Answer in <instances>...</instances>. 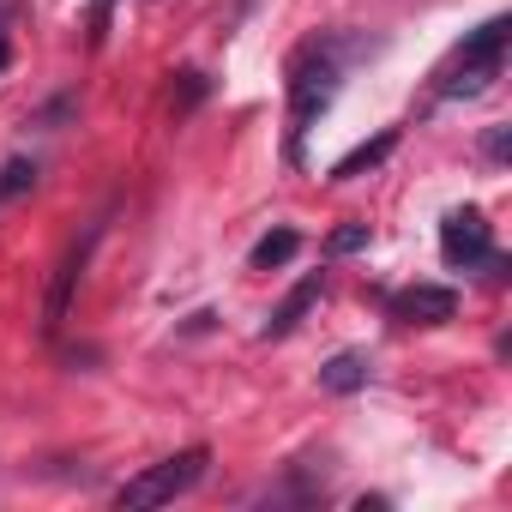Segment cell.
Segmentation results:
<instances>
[{
  "label": "cell",
  "mask_w": 512,
  "mask_h": 512,
  "mask_svg": "<svg viewBox=\"0 0 512 512\" xmlns=\"http://www.w3.org/2000/svg\"><path fill=\"white\" fill-rule=\"evenodd\" d=\"M368 55H380V37H314V43L296 55V67H290V139H284L290 163H302V139H308L314 121L332 109L344 73H350L356 61H368Z\"/></svg>",
  "instance_id": "6da1fadb"
},
{
  "label": "cell",
  "mask_w": 512,
  "mask_h": 512,
  "mask_svg": "<svg viewBox=\"0 0 512 512\" xmlns=\"http://www.w3.org/2000/svg\"><path fill=\"white\" fill-rule=\"evenodd\" d=\"M506 43H512V19H488V25H482L476 37H464L458 55L434 73V79H440L434 91H440L446 103H458V97H482V91L500 79V67H506Z\"/></svg>",
  "instance_id": "7a4b0ae2"
},
{
  "label": "cell",
  "mask_w": 512,
  "mask_h": 512,
  "mask_svg": "<svg viewBox=\"0 0 512 512\" xmlns=\"http://www.w3.org/2000/svg\"><path fill=\"white\" fill-rule=\"evenodd\" d=\"M205 464H211V452H205V446H181L175 458H163V464H151V470L127 476V482L115 488V500H121V506H169L175 494H187V488L205 476Z\"/></svg>",
  "instance_id": "3957f363"
},
{
  "label": "cell",
  "mask_w": 512,
  "mask_h": 512,
  "mask_svg": "<svg viewBox=\"0 0 512 512\" xmlns=\"http://www.w3.org/2000/svg\"><path fill=\"white\" fill-rule=\"evenodd\" d=\"M440 253H446V266H452V272H458V266H482L488 253H494V229H488V217H482L476 205L446 211V223H440Z\"/></svg>",
  "instance_id": "277c9868"
},
{
  "label": "cell",
  "mask_w": 512,
  "mask_h": 512,
  "mask_svg": "<svg viewBox=\"0 0 512 512\" xmlns=\"http://www.w3.org/2000/svg\"><path fill=\"white\" fill-rule=\"evenodd\" d=\"M97 241H103V223H91L85 241H73L67 260L55 266L49 296H43V332H61V320H67V308H73V290H79V278H85V266H91V247H97Z\"/></svg>",
  "instance_id": "5b68a950"
},
{
  "label": "cell",
  "mask_w": 512,
  "mask_h": 512,
  "mask_svg": "<svg viewBox=\"0 0 512 512\" xmlns=\"http://www.w3.org/2000/svg\"><path fill=\"white\" fill-rule=\"evenodd\" d=\"M386 314L398 326H446L458 314V290H446V284H410V290H398L386 302Z\"/></svg>",
  "instance_id": "8992f818"
},
{
  "label": "cell",
  "mask_w": 512,
  "mask_h": 512,
  "mask_svg": "<svg viewBox=\"0 0 512 512\" xmlns=\"http://www.w3.org/2000/svg\"><path fill=\"white\" fill-rule=\"evenodd\" d=\"M392 151H398V127H386V133H374L368 145H356L350 157H338V163H332V181H356V175L380 169V163H386Z\"/></svg>",
  "instance_id": "52a82bcc"
},
{
  "label": "cell",
  "mask_w": 512,
  "mask_h": 512,
  "mask_svg": "<svg viewBox=\"0 0 512 512\" xmlns=\"http://www.w3.org/2000/svg\"><path fill=\"white\" fill-rule=\"evenodd\" d=\"M314 302H320V278H302V284H296V290H290V296L272 308V320H266V338H290Z\"/></svg>",
  "instance_id": "ba28073f"
},
{
  "label": "cell",
  "mask_w": 512,
  "mask_h": 512,
  "mask_svg": "<svg viewBox=\"0 0 512 512\" xmlns=\"http://www.w3.org/2000/svg\"><path fill=\"white\" fill-rule=\"evenodd\" d=\"M362 386H368V356H356V350H344V356H332V362L320 368V392L350 398V392H362Z\"/></svg>",
  "instance_id": "9c48e42d"
},
{
  "label": "cell",
  "mask_w": 512,
  "mask_h": 512,
  "mask_svg": "<svg viewBox=\"0 0 512 512\" xmlns=\"http://www.w3.org/2000/svg\"><path fill=\"white\" fill-rule=\"evenodd\" d=\"M296 253H302V235H296V229H272V235H260V241H253L247 266H253V272H272V266H290Z\"/></svg>",
  "instance_id": "30bf717a"
},
{
  "label": "cell",
  "mask_w": 512,
  "mask_h": 512,
  "mask_svg": "<svg viewBox=\"0 0 512 512\" xmlns=\"http://www.w3.org/2000/svg\"><path fill=\"white\" fill-rule=\"evenodd\" d=\"M31 187H37V163L31 157H13L7 169H0V193H7V199L13 193H31Z\"/></svg>",
  "instance_id": "8fae6325"
},
{
  "label": "cell",
  "mask_w": 512,
  "mask_h": 512,
  "mask_svg": "<svg viewBox=\"0 0 512 512\" xmlns=\"http://www.w3.org/2000/svg\"><path fill=\"white\" fill-rule=\"evenodd\" d=\"M205 97H211V79H205V73H181V79H175V109H181V115L199 109Z\"/></svg>",
  "instance_id": "7c38bea8"
},
{
  "label": "cell",
  "mask_w": 512,
  "mask_h": 512,
  "mask_svg": "<svg viewBox=\"0 0 512 512\" xmlns=\"http://www.w3.org/2000/svg\"><path fill=\"white\" fill-rule=\"evenodd\" d=\"M362 247H368V223H344V229H332V241H326L332 260H344V253H362Z\"/></svg>",
  "instance_id": "4fadbf2b"
},
{
  "label": "cell",
  "mask_w": 512,
  "mask_h": 512,
  "mask_svg": "<svg viewBox=\"0 0 512 512\" xmlns=\"http://www.w3.org/2000/svg\"><path fill=\"white\" fill-rule=\"evenodd\" d=\"M482 151H488L494 163H506V157H512V127H488V133H482Z\"/></svg>",
  "instance_id": "5bb4252c"
},
{
  "label": "cell",
  "mask_w": 512,
  "mask_h": 512,
  "mask_svg": "<svg viewBox=\"0 0 512 512\" xmlns=\"http://www.w3.org/2000/svg\"><path fill=\"white\" fill-rule=\"evenodd\" d=\"M7 61H13V43H7V31H0V73H7Z\"/></svg>",
  "instance_id": "9a60e30c"
}]
</instances>
